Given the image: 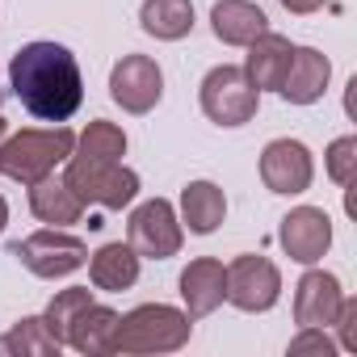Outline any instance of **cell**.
<instances>
[{"instance_id": "11", "label": "cell", "mask_w": 357, "mask_h": 357, "mask_svg": "<svg viewBox=\"0 0 357 357\" xmlns=\"http://www.w3.org/2000/svg\"><path fill=\"white\" fill-rule=\"evenodd\" d=\"M278 240H282V248H286L290 261L315 265V261H324V252L332 248V219H328L319 206H294V211L282 219Z\"/></svg>"}, {"instance_id": "4", "label": "cell", "mask_w": 357, "mask_h": 357, "mask_svg": "<svg viewBox=\"0 0 357 357\" xmlns=\"http://www.w3.org/2000/svg\"><path fill=\"white\" fill-rule=\"evenodd\" d=\"M63 185H68L84 206L122 211V206H130L135 194H139V172L126 168L122 160H84V155H68V160H63Z\"/></svg>"}, {"instance_id": "22", "label": "cell", "mask_w": 357, "mask_h": 357, "mask_svg": "<svg viewBox=\"0 0 357 357\" xmlns=\"http://www.w3.org/2000/svg\"><path fill=\"white\" fill-rule=\"evenodd\" d=\"M59 340L51 336V328L43 324V315H26L22 324H13L5 336H0V353H34V357H59Z\"/></svg>"}, {"instance_id": "6", "label": "cell", "mask_w": 357, "mask_h": 357, "mask_svg": "<svg viewBox=\"0 0 357 357\" xmlns=\"http://www.w3.org/2000/svg\"><path fill=\"white\" fill-rule=\"evenodd\" d=\"M34 278H68L89 265V244L80 236H68L59 227H43L9 248Z\"/></svg>"}, {"instance_id": "15", "label": "cell", "mask_w": 357, "mask_h": 357, "mask_svg": "<svg viewBox=\"0 0 357 357\" xmlns=\"http://www.w3.org/2000/svg\"><path fill=\"white\" fill-rule=\"evenodd\" d=\"M290 55H294L290 38H282V34L265 30V34H257V38L248 43L244 76L252 80V89H257V93H265V89H273V93H278V89H282V80H286Z\"/></svg>"}, {"instance_id": "21", "label": "cell", "mask_w": 357, "mask_h": 357, "mask_svg": "<svg viewBox=\"0 0 357 357\" xmlns=\"http://www.w3.org/2000/svg\"><path fill=\"white\" fill-rule=\"evenodd\" d=\"M114 324H118V311L101 307V303H89L72 324H68V336L63 344L76 349V353H105L109 349V336H114Z\"/></svg>"}, {"instance_id": "16", "label": "cell", "mask_w": 357, "mask_h": 357, "mask_svg": "<svg viewBox=\"0 0 357 357\" xmlns=\"http://www.w3.org/2000/svg\"><path fill=\"white\" fill-rule=\"evenodd\" d=\"M211 30L219 43L227 47H248L257 34L269 30V17L261 5H252V0H215L211 9Z\"/></svg>"}, {"instance_id": "8", "label": "cell", "mask_w": 357, "mask_h": 357, "mask_svg": "<svg viewBox=\"0 0 357 357\" xmlns=\"http://www.w3.org/2000/svg\"><path fill=\"white\" fill-rule=\"evenodd\" d=\"M109 97L126 114H147L164 97V72L151 55H122L109 72Z\"/></svg>"}, {"instance_id": "25", "label": "cell", "mask_w": 357, "mask_h": 357, "mask_svg": "<svg viewBox=\"0 0 357 357\" xmlns=\"http://www.w3.org/2000/svg\"><path fill=\"white\" fill-rule=\"evenodd\" d=\"M324 168H328V176L336 185H353L357 181V139L353 135H340V139H332L328 143V155H324Z\"/></svg>"}, {"instance_id": "29", "label": "cell", "mask_w": 357, "mask_h": 357, "mask_svg": "<svg viewBox=\"0 0 357 357\" xmlns=\"http://www.w3.org/2000/svg\"><path fill=\"white\" fill-rule=\"evenodd\" d=\"M5 223H9V202L0 198V231H5Z\"/></svg>"}, {"instance_id": "19", "label": "cell", "mask_w": 357, "mask_h": 357, "mask_svg": "<svg viewBox=\"0 0 357 357\" xmlns=\"http://www.w3.org/2000/svg\"><path fill=\"white\" fill-rule=\"evenodd\" d=\"M227 215V198L215 181H190L181 190V223L194 236H211Z\"/></svg>"}, {"instance_id": "1", "label": "cell", "mask_w": 357, "mask_h": 357, "mask_svg": "<svg viewBox=\"0 0 357 357\" xmlns=\"http://www.w3.org/2000/svg\"><path fill=\"white\" fill-rule=\"evenodd\" d=\"M9 89L22 109L43 122H68L84 101L80 63L59 43H26L9 63Z\"/></svg>"}, {"instance_id": "23", "label": "cell", "mask_w": 357, "mask_h": 357, "mask_svg": "<svg viewBox=\"0 0 357 357\" xmlns=\"http://www.w3.org/2000/svg\"><path fill=\"white\" fill-rule=\"evenodd\" d=\"M72 155H84V160H122L126 155V130L114 126V122H89L84 135L76 139Z\"/></svg>"}, {"instance_id": "13", "label": "cell", "mask_w": 357, "mask_h": 357, "mask_svg": "<svg viewBox=\"0 0 357 357\" xmlns=\"http://www.w3.org/2000/svg\"><path fill=\"white\" fill-rule=\"evenodd\" d=\"M181 298L190 319H206L227 298V265L215 257H198L181 269Z\"/></svg>"}, {"instance_id": "9", "label": "cell", "mask_w": 357, "mask_h": 357, "mask_svg": "<svg viewBox=\"0 0 357 357\" xmlns=\"http://www.w3.org/2000/svg\"><path fill=\"white\" fill-rule=\"evenodd\" d=\"M282 298V273L265 257H236L227 265V303L240 311H269Z\"/></svg>"}, {"instance_id": "2", "label": "cell", "mask_w": 357, "mask_h": 357, "mask_svg": "<svg viewBox=\"0 0 357 357\" xmlns=\"http://www.w3.org/2000/svg\"><path fill=\"white\" fill-rule=\"evenodd\" d=\"M194 319L168 303H147L135 307L130 315H118L109 349L105 353H176L190 344Z\"/></svg>"}, {"instance_id": "7", "label": "cell", "mask_w": 357, "mask_h": 357, "mask_svg": "<svg viewBox=\"0 0 357 357\" xmlns=\"http://www.w3.org/2000/svg\"><path fill=\"white\" fill-rule=\"evenodd\" d=\"M181 240H185L181 219H176L172 202H164V198H151V202L135 206V215L126 223V244L139 257H147V261L176 257V252H181Z\"/></svg>"}, {"instance_id": "27", "label": "cell", "mask_w": 357, "mask_h": 357, "mask_svg": "<svg viewBox=\"0 0 357 357\" xmlns=\"http://www.w3.org/2000/svg\"><path fill=\"white\" fill-rule=\"evenodd\" d=\"M336 336H340V349L357 353V298H340V311H336Z\"/></svg>"}, {"instance_id": "14", "label": "cell", "mask_w": 357, "mask_h": 357, "mask_svg": "<svg viewBox=\"0 0 357 357\" xmlns=\"http://www.w3.org/2000/svg\"><path fill=\"white\" fill-rule=\"evenodd\" d=\"M328 80H332L328 55H319L315 47H294L290 68H286V80H282L278 93H282V101H290V105H315V101L324 97Z\"/></svg>"}, {"instance_id": "18", "label": "cell", "mask_w": 357, "mask_h": 357, "mask_svg": "<svg viewBox=\"0 0 357 357\" xmlns=\"http://www.w3.org/2000/svg\"><path fill=\"white\" fill-rule=\"evenodd\" d=\"M30 211H34V219H38V223L68 227V223H76V219L84 215V202L63 185V176L55 181V176L47 172L43 181H34V185H30Z\"/></svg>"}, {"instance_id": "3", "label": "cell", "mask_w": 357, "mask_h": 357, "mask_svg": "<svg viewBox=\"0 0 357 357\" xmlns=\"http://www.w3.org/2000/svg\"><path fill=\"white\" fill-rule=\"evenodd\" d=\"M76 147V135L68 126H51V130H17L0 143V172L13 176L22 185L43 181L47 172H55Z\"/></svg>"}, {"instance_id": "12", "label": "cell", "mask_w": 357, "mask_h": 357, "mask_svg": "<svg viewBox=\"0 0 357 357\" xmlns=\"http://www.w3.org/2000/svg\"><path fill=\"white\" fill-rule=\"evenodd\" d=\"M340 278L328 269H307L294 286V324L298 328H328L340 311Z\"/></svg>"}, {"instance_id": "17", "label": "cell", "mask_w": 357, "mask_h": 357, "mask_svg": "<svg viewBox=\"0 0 357 357\" xmlns=\"http://www.w3.org/2000/svg\"><path fill=\"white\" fill-rule=\"evenodd\" d=\"M139 252L130 248V244H101L93 257H89V278H93V286L97 290H109V294H118V290H130L135 282H139Z\"/></svg>"}, {"instance_id": "31", "label": "cell", "mask_w": 357, "mask_h": 357, "mask_svg": "<svg viewBox=\"0 0 357 357\" xmlns=\"http://www.w3.org/2000/svg\"><path fill=\"white\" fill-rule=\"evenodd\" d=\"M0 97H5V93H0Z\"/></svg>"}, {"instance_id": "30", "label": "cell", "mask_w": 357, "mask_h": 357, "mask_svg": "<svg viewBox=\"0 0 357 357\" xmlns=\"http://www.w3.org/2000/svg\"><path fill=\"white\" fill-rule=\"evenodd\" d=\"M5 139H9V122H5V118H0V143H5Z\"/></svg>"}, {"instance_id": "24", "label": "cell", "mask_w": 357, "mask_h": 357, "mask_svg": "<svg viewBox=\"0 0 357 357\" xmlns=\"http://www.w3.org/2000/svg\"><path fill=\"white\" fill-rule=\"evenodd\" d=\"M93 303V290H84V286H68V290H59L55 298H51V307H47V315H43V324L51 328V336L63 344V336H68V324L84 311Z\"/></svg>"}, {"instance_id": "20", "label": "cell", "mask_w": 357, "mask_h": 357, "mask_svg": "<svg viewBox=\"0 0 357 357\" xmlns=\"http://www.w3.org/2000/svg\"><path fill=\"white\" fill-rule=\"evenodd\" d=\"M139 26H143V34H151L160 43H176L194 30V5L190 0H143Z\"/></svg>"}, {"instance_id": "5", "label": "cell", "mask_w": 357, "mask_h": 357, "mask_svg": "<svg viewBox=\"0 0 357 357\" xmlns=\"http://www.w3.org/2000/svg\"><path fill=\"white\" fill-rule=\"evenodd\" d=\"M198 101H202V114H206L215 126H244V122H252L257 109H261V93L252 89V80H248L244 68H236V63L211 68L206 80H202Z\"/></svg>"}, {"instance_id": "28", "label": "cell", "mask_w": 357, "mask_h": 357, "mask_svg": "<svg viewBox=\"0 0 357 357\" xmlns=\"http://www.w3.org/2000/svg\"><path fill=\"white\" fill-rule=\"evenodd\" d=\"M324 5H328V0H282V9H290V13H315Z\"/></svg>"}, {"instance_id": "26", "label": "cell", "mask_w": 357, "mask_h": 357, "mask_svg": "<svg viewBox=\"0 0 357 357\" xmlns=\"http://www.w3.org/2000/svg\"><path fill=\"white\" fill-rule=\"evenodd\" d=\"M303 353H319V357H332V353H336V340H332L324 328H303V332L290 340V357H303Z\"/></svg>"}, {"instance_id": "10", "label": "cell", "mask_w": 357, "mask_h": 357, "mask_svg": "<svg viewBox=\"0 0 357 357\" xmlns=\"http://www.w3.org/2000/svg\"><path fill=\"white\" fill-rule=\"evenodd\" d=\"M311 176H315V164H311L307 143H298V139L265 143V151H261V181H265L269 194H282V198L307 194Z\"/></svg>"}]
</instances>
